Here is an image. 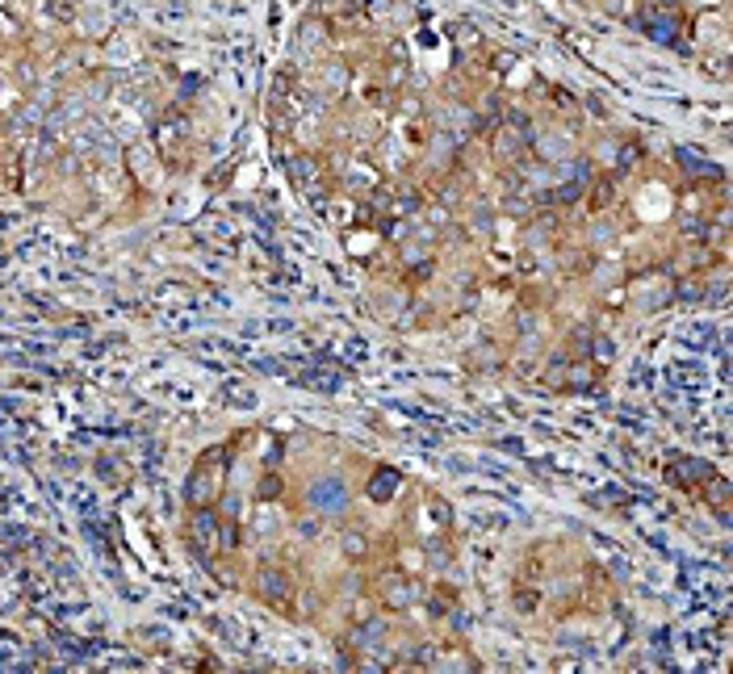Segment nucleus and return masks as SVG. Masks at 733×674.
Segmentation results:
<instances>
[{
  "instance_id": "f257e3e1",
  "label": "nucleus",
  "mask_w": 733,
  "mask_h": 674,
  "mask_svg": "<svg viewBox=\"0 0 733 674\" xmlns=\"http://www.w3.org/2000/svg\"><path fill=\"white\" fill-rule=\"evenodd\" d=\"M306 503H310L314 511H319V515H340V511L348 507V490H344V482L323 478V482H314V486H310Z\"/></svg>"
},
{
  "instance_id": "f03ea898",
  "label": "nucleus",
  "mask_w": 733,
  "mask_h": 674,
  "mask_svg": "<svg viewBox=\"0 0 733 674\" xmlns=\"http://www.w3.org/2000/svg\"><path fill=\"white\" fill-rule=\"evenodd\" d=\"M415 595H419V587L406 582L402 574H386V578H382V603H390V607H406Z\"/></svg>"
},
{
  "instance_id": "7ed1b4c3",
  "label": "nucleus",
  "mask_w": 733,
  "mask_h": 674,
  "mask_svg": "<svg viewBox=\"0 0 733 674\" xmlns=\"http://www.w3.org/2000/svg\"><path fill=\"white\" fill-rule=\"evenodd\" d=\"M637 25H641V30H650V38H658V42H670V38H674V30H679L670 13H641V17H637Z\"/></svg>"
},
{
  "instance_id": "20e7f679",
  "label": "nucleus",
  "mask_w": 733,
  "mask_h": 674,
  "mask_svg": "<svg viewBox=\"0 0 733 674\" xmlns=\"http://www.w3.org/2000/svg\"><path fill=\"white\" fill-rule=\"evenodd\" d=\"M398 486H402V474H398V470H378V478L369 482V498H373V503H386Z\"/></svg>"
},
{
  "instance_id": "39448f33",
  "label": "nucleus",
  "mask_w": 733,
  "mask_h": 674,
  "mask_svg": "<svg viewBox=\"0 0 733 674\" xmlns=\"http://www.w3.org/2000/svg\"><path fill=\"white\" fill-rule=\"evenodd\" d=\"M260 591H265L273 603H285V599H289V582H285L281 569H260Z\"/></svg>"
},
{
  "instance_id": "423d86ee",
  "label": "nucleus",
  "mask_w": 733,
  "mask_h": 674,
  "mask_svg": "<svg viewBox=\"0 0 733 674\" xmlns=\"http://www.w3.org/2000/svg\"><path fill=\"white\" fill-rule=\"evenodd\" d=\"M344 549H348L352 557H360V553H364V540H360V532H348V536H344Z\"/></svg>"
},
{
  "instance_id": "0eeeda50",
  "label": "nucleus",
  "mask_w": 733,
  "mask_h": 674,
  "mask_svg": "<svg viewBox=\"0 0 733 674\" xmlns=\"http://www.w3.org/2000/svg\"><path fill=\"white\" fill-rule=\"evenodd\" d=\"M725 494H729V490H725V482H712V498H716V503H712V507H716V511H721V507H725Z\"/></svg>"
}]
</instances>
